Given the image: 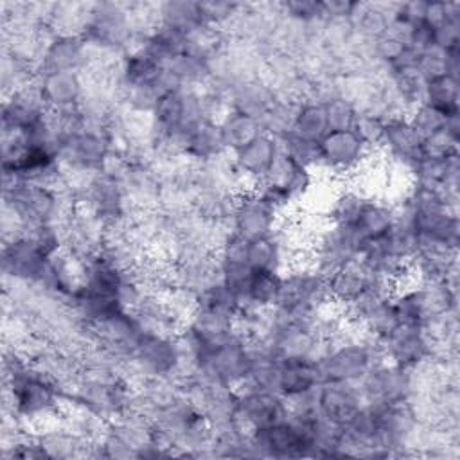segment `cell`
I'll return each instance as SVG.
<instances>
[{"label": "cell", "mask_w": 460, "mask_h": 460, "mask_svg": "<svg viewBox=\"0 0 460 460\" xmlns=\"http://www.w3.org/2000/svg\"><path fill=\"white\" fill-rule=\"evenodd\" d=\"M385 361L379 341L368 336H356L329 345V350L316 361L322 383L359 381L374 365Z\"/></svg>", "instance_id": "1"}, {"label": "cell", "mask_w": 460, "mask_h": 460, "mask_svg": "<svg viewBox=\"0 0 460 460\" xmlns=\"http://www.w3.org/2000/svg\"><path fill=\"white\" fill-rule=\"evenodd\" d=\"M235 426L250 435L257 428L277 424L288 419V406L279 392L270 390H234Z\"/></svg>", "instance_id": "2"}, {"label": "cell", "mask_w": 460, "mask_h": 460, "mask_svg": "<svg viewBox=\"0 0 460 460\" xmlns=\"http://www.w3.org/2000/svg\"><path fill=\"white\" fill-rule=\"evenodd\" d=\"M363 402H406L411 394L410 368L381 361L356 381Z\"/></svg>", "instance_id": "3"}, {"label": "cell", "mask_w": 460, "mask_h": 460, "mask_svg": "<svg viewBox=\"0 0 460 460\" xmlns=\"http://www.w3.org/2000/svg\"><path fill=\"white\" fill-rule=\"evenodd\" d=\"M49 259L50 257H47L29 235H20L11 241H4V279L43 286L49 270Z\"/></svg>", "instance_id": "4"}, {"label": "cell", "mask_w": 460, "mask_h": 460, "mask_svg": "<svg viewBox=\"0 0 460 460\" xmlns=\"http://www.w3.org/2000/svg\"><path fill=\"white\" fill-rule=\"evenodd\" d=\"M318 147L320 169L332 174H354L372 153L352 129L327 131Z\"/></svg>", "instance_id": "5"}, {"label": "cell", "mask_w": 460, "mask_h": 460, "mask_svg": "<svg viewBox=\"0 0 460 460\" xmlns=\"http://www.w3.org/2000/svg\"><path fill=\"white\" fill-rule=\"evenodd\" d=\"M279 212L253 189L237 194L232 212V232L244 239L270 235L279 226Z\"/></svg>", "instance_id": "6"}, {"label": "cell", "mask_w": 460, "mask_h": 460, "mask_svg": "<svg viewBox=\"0 0 460 460\" xmlns=\"http://www.w3.org/2000/svg\"><path fill=\"white\" fill-rule=\"evenodd\" d=\"M381 352L385 361L410 368L422 359H426L431 352L429 341L420 325L411 323H397L381 341Z\"/></svg>", "instance_id": "7"}, {"label": "cell", "mask_w": 460, "mask_h": 460, "mask_svg": "<svg viewBox=\"0 0 460 460\" xmlns=\"http://www.w3.org/2000/svg\"><path fill=\"white\" fill-rule=\"evenodd\" d=\"M363 397L356 383L350 381H325L318 386V410L320 413L338 424L345 426L354 413L363 406Z\"/></svg>", "instance_id": "8"}, {"label": "cell", "mask_w": 460, "mask_h": 460, "mask_svg": "<svg viewBox=\"0 0 460 460\" xmlns=\"http://www.w3.org/2000/svg\"><path fill=\"white\" fill-rule=\"evenodd\" d=\"M259 183L275 187V189L286 192L293 201H298L313 190L314 172L311 169L300 165L296 160H293L282 149H279L271 167L268 169L266 176Z\"/></svg>", "instance_id": "9"}, {"label": "cell", "mask_w": 460, "mask_h": 460, "mask_svg": "<svg viewBox=\"0 0 460 460\" xmlns=\"http://www.w3.org/2000/svg\"><path fill=\"white\" fill-rule=\"evenodd\" d=\"M38 92L50 111L77 108L83 93V75L81 72H45L36 75Z\"/></svg>", "instance_id": "10"}, {"label": "cell", "mask_w": 460, "mask_h": 460, "mask_svg": "<svg viewBox=\"0 0 460 460\" xmlns=\"http://www.w3.org/2000/svg\"><path fill=\"white\" fill-rule=\"evenodd\" d=\"M422 137L410 124L408 117H397L385 122V135L381 153L390 160L410 171L420 160Z\"/></svg>", "instance_id": "11"}, {"label": "cell", "mask_w": 460, "mask_h": 460, "mask_svg": "<svg viewBox=\"0 0 460 460\" xmlns=\"http://www.w3.org/2000/svg\"><path fill=\"white\" fill-rule=\"evenodd\" d=\"M279 149V140L262 133L239 151L232 153L234 164L243 180L250 181V189L266 176Z\"/></svg>", "instance_id": "12"}, {"label": "cell", "mask_w": 460, "mask_h": 460, "mask_svg": "<svg viewBox=\"0 0 460 460\" xmlns=\"http://www.w3.org/2000/svg\"><path fill=\"white\" fill-rule=\"evenodd\" d=\"M84 45L83 38L54 34L47 43L38 63V74L45 72H83Z\"/></svg>", "instance_id": "13"}, {"label": "cell", "mask_w": 460, "mask_h": 460, "mask_svg": "<svg viewBox=\"0 0 460 460\" xmlns=\"http://www.w3.org/2000/svg\"><path fill=\"white\" fill-rule=\"evenodd\" d=\"M275 99L277 97L273 90L266 84V81L261 75L232 84L226 93L230 110H237L257 119L264 115V111L271 106Z\"/></svg>", "instance_id": "14"}, {"label": "cell", "mask_w": 460, "mask_h": 460, "mask_svg": "<svg viewBox=\"0 0 460 460\" xmlns=\"http://www.w3.org/2000/svg\"><path fill=\"white\" fill-rule=\"evenodd\" d=\"M399 4L379 2H356L350 14L354 34L361 40L374 41L388 32V27L397 13Z\"/></svg>", "instance_id": "15"}, {"label": "cell", "mask_w": 460, "mask_h": 460, "mask_svg": "<svg viewBox=\"0 0 460 460\" xmlns=\"http://www.w3.org/2000/svg\"><path fill=\"white\" fill-rule=\"evenodd\" d=\"M394 226V207L379 198H370L350 226L361 244L385 237Z\"/></svg>", "instance_id": "16"}, {"label": "cell", "mask_w": 460, "mask_h": 460, "mask_svg": "<svg viewBox=\"0 0 460 460\" xmlns=\"http://www.w3.org/2000/svg\"><path fill=\"white\" fill-rule=\"evenodd\" d=\"M225 147L228 153H235L257 137L264 133L261 119L241 113L237 110H226V113L217 120Z\"/></svg>", "instance_id": "17"}, {"label": "cell", "mask_w": 460, "mask_h": 460, "mask_svg": "<svg viewBox=\"0 0 460 460\" xmlns=\"http://www.w3.org/2000/svg\"><path fill=\"white\" fill-rule=\"evenodd\" d=\"M151 115L156 126V135H167V133H178V131L187 133L185 129L187 92L185 90L165 92L164 95H160Z\"/></svg>", "instance_id": "18"}, {"label": "cell", "mask_w": 460, "mask_h": 460, "mask_svg": "<svg viewBox=\"0 0 460 460\" xmlns=\"http://www.w3.org/2000/svg\"><path fill=\"white\" fill-rule=\"evenodd\" d=\"M322 383L316 363L311 359H282L279 370V394L282 397L302 394Z\"/></svg>", "instance_id": "19"}, {"label": "cell", "mask_w": 460, "mask_h": 460, "mask_svg": "<svg viewBox=\"0 0 460 460\" xmlns=\"http://www.w3.org/2000/svg\"><path fill=\"white\" fill-rule=\"evenodd\" d=\"M223 153H228V151L225 147L217 120H210V119L201 120L189 131L187 144H185V156L196 162H205Z\"/></svg>", "instance_id": "20"}, {"label": "cell", "mask_w": 460, "mask_h": 460, "mask_svg": "<svg viewBox=\"0 0 460 460\" xmlns=\"http://www.w3.org/2000/svg\"><path fill=\"white\" fill-rule=\"evenodd\" d=\"M158 23L180 32H189L192 27L203 23L199 2L171 0L158 2Z\"/></svg>", "instance_id": "21"}, {"label": "cell", "mask_w": 460, "mask_h": 460, "mask_svg": "<svg viewBox=\"0 0 460 460\" xmlns=\"http://www.w3.org/2000/svg\"><path fill=\"white\" fill-rule=\"evenodd\" d=\"M424 104L438 110L442 115L451 117L458 113V77L444 74L426 81Z\"/></svg>", "instance_id": "22"}, {"label": "cell", "mask_w": 460, "mask_h": 460, "mask_svg": "<svg viewBox=\"0 0 460 460\" xmlns=\"http://www.w3.org/2000/svg\"><path fill=\"white\" fill-rule=\"evenodd\" d=\"M282 273L279 271H253L244 302L241 309H264L275 305Z\"/></svg>", "instance_id": "23"}, {"label": "cell", "mask_w": 460, "mask_h": 460, "mask_svg": "<svg viewBox=\"0 0 460 460\" xmlns=\"http://www.w3.org/2000/svg\"><path fill=\"white\" fill-rule=\"evenodd\" d=\"M327 131H329V128H327V117H325L323 104L313 102V101L302 102L298 106L291 133L300 138H305V140L320 142Z\"/></svg>", "instance_id": "24"}, {"label": "cell", "mask_w": 460, "mask_h": 460, "mask_svg": "<svg viewBox=\"0 0 460 460\" xmlns=\"http://www.w3.org/2000/svg\"><path fill=\"white\" fill-rule=\"evenodd\" d=\"M300 102L291 101V99H280L277 97L271 106L264 111V115L261 117V124L266 135L273 137V138H282L284 135L291 133L295 119H296V111H298Z\"/></svg>", "instance_id": "25"}, {"label": "cell", "mask_w": 460, "mask_h": 460, "mask_svg": "<svg viewBox=\"0 0 460 460\" xmlns=\"http://www.w3.org/2000/svg\"><path fill=\"white\" fill-rule=\"evenodd\" d=\"M279 146H280V149L284 153H288L300 165H304V167H307L311 171L320 167V147H318V142L305 140V138H300V137H296L293 133H288L282 138H279Z\"/></svg>", "instance_id": "26"}, {"label": "cell", "mask_w": 460, "mask_h": 460, "mask_svg": "<svg viewBox=\"0 0 460 460\" xmlns=\"http://www.w3.org/2000/svg\"><path fill=\"white\" fill-rule=\"evenodd\" d=\"M323 108H325L329 131L352 129L356 117H358V110L350 101H347L341 95H336V97L329 99L327 102H323Z\"/></svg>", "instance_id": "27"}, {"label": "cell", "mask_w": 460, "mask_h": 460, "mask_svg": "<svg viewBox=\"0 0 460 460\" xmlns=\"http://www.w3.org/2000/svg\"><path fill=\"white\" fill-rule=\"evenodd\" d=\"M385 122L386 120H383L381 117H377L374 113H359L358 111L352 131L363 140V144L370 151H377V149H381V142H383V135H385Z\"/></svg>", "instance_id": "28"}, {"label": "cell", "mask_w": 460, "mask_h": 460, "mask_svg": "<svg viewBox=\"0 0 460 460\" xmlns=\"http://www.w3.org/2000/svg\"><path fill=\"white\" fill-rule=\"evenodd\" d=\"M201 7V16L203 22L208 25H214L221 31H226L228 25L235 20V16L239 14L243 4H235V2H219V0H212V2H199Z\"/></svg>", "instance_id": "29"}, {"label": "cell", "mask_w": 460, "mask_h": 460, "mask_svg": "<svg viewBox=\"0 0 460 460\" xmlns=\"http://www.w3.org/2000/svg\"><path fill=\"white\" fill-rule=\"evenodd\" d=\"M458 140L453 138L444 128L428 135L420 142V156L424 158H447L458 153Z\"/></svg>", "instance_id": "30"}, {"label": "cell", "mask_w": 460, "mask_h": 460, "mask_svg": "<svg viewBox=\"0 0 460 460\" xmlns=\"http://www.w3.org/2000/svg\"><path fill=\"white\" fill-rule=\"evenodd\" d=\"M408 120L415 128V131L424 138V137L438 131L440 128H444L446 115H442L438 110L422 102L408 113Z\"/></svg>", "instance_id": "31"}]
</instances>
